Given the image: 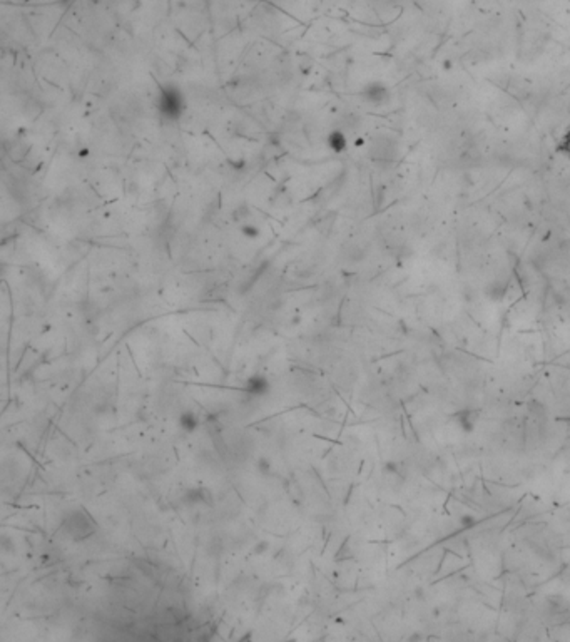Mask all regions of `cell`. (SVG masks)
I'll use <instances>...</instances> for the list:
<instances>
[{
	"instance_id": "cell-6",
	"label": "cell",
	"mask_w": 570,
	"mask_h": 642,
	"mask_svg": "<svg viewBox=\"0 0 570 642\" xmlns=\"http://www.w3.org/2000/svg\"><path fill=\"white\" fill-rule=\"evenodd\" d=\"M258 470H260L261 473H269V461H267L266 459H261L260 461H258Z\"/></svg>"
},
{
	"instance_id": "cell-4",
	"label": "cell",
	"mask_w": 570,
	"mask_h": 642,
	"mask_svg": "<svg viewBox=\"0 0 570 642\" xmlns=\"http://www.w3.org/2000/svg\"><path fill=\"white\" fill-rule=\"evenodd\" d=\"M179 425H181V428L184 430V432H194L197 426H199V416H197L194 412L186 410V412L181 413V416H179Z\"/></svg>"
},
{
	"instance_id": "cell-1",
	"label": "cell",
	"mask_w": 570,
	"mask_h": 642,
	"mask_svg": "<svg viewBox=\"0 0 570 642\" xmlns=\"http://www.w3.org/2000/svg\"><path fill=\"white\" fill-rule=\"evenodd\" d=\"M64 529L72 540H84L94 535L95 522L86 510H71L64 520Z\"/></svg>"
},
{
	"instance_id": "cell-2",
	"label": "cell",
	"mask_w": 570,
	"mask_h": 642,
	"mask_svg": "<svg viewBox=\"0 0 570 642\" xmlns=\"http://www.w3.org/2000/svg\"><path fill=\"white\" fill-rule=\"evenodd\" d=\"M182 95L176 87H164L161 89L159 94V112L164 116L166 119L173 121V119H177L182 114L184 107H182Z\"/></svg>"
},
{
	"instance_id": "cell-5",
	"label": "cell",
	"mask_w": 570,
	"mask_h": 642,
	"mask_svg": "<svg viewBox=\"0 0 570 642\" xmlns=\"http://www.w3.org/2000/svg\"><path fill=\"white\" fill-rule=\"evenodd\" d=\"M184 502L186 504H206V502H209V492H206L204 489H192L189 492H186V495H184Z\"/></svg>"
},
{
	"instance_id": "cell-3",
	"label": "cell",
	"mask_w": 570,
	"mask_h": 642,
	"mask_svg": "<svg viewBox=\"0 0 570 642\" xmlns=\"http://www.w3.org/2000/svg\"><path fill=\"white\" fill-rule=\"evenodd\" d=\"M243 390L249 395H254V397H261V395H266L269 391V381L263 375H253L251 378H248Z\"/></svg>"
}]
</instances>
